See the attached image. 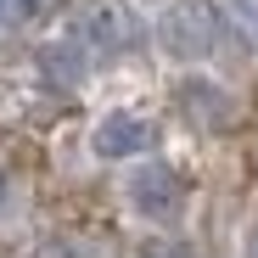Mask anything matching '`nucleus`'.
<instances>
[{"mask_svg":"<svg viewBox=\"0 0 258 258\" xmlns=\"http://www.w3.org/2000/svg\"><path fill=\"white\" fill-rule=\"evenodd\" d=\"M79 45L84 51H101V56H118L123 45H135V17H129L118 0H96V6H84L79 17Z\"/></svg>","mask_w":258,"mask_h":258,"instance_id":"20e7f679","label":"nucleus"},{"mask_svg":"<svg viewBox=\"0 0 258 258\" xmlns=\"http://www.w3.org/2000/svg\"><path fill=\"white\" fill-rule=\"evenodd\" d=\"M6 6H12V0H0V12H6Z\"/></svg>","mask_w":258,"mask_h":258,"instance_id":"1a4fd4ad","label":"nucleus"},{"mask_svg":"<svg viewBox=\"0 0 258 258\" xmlns=\"http://www.w3.org/2000/svg\"><path fill=\"white\" fill-rule=\"evenodd\" d=\"M39 68H45L56 84H84V73H90V56H84V45L79 39H51L45 51H39Z\"/></svg>","mask_w":258,"mask_h":258,"instance_id":"39448f33","label":"nucleus"},{"mask_svg":"<svg viewBox=\"0 0 258 258\" xmlns=\"http://www.w3.org/2000/svg\"><path fill=\"white\" fill-rule=\"evenodd\" d=\"M213 39H219V17H213L208 0H174L157 17V45L174 62H202L213 56Z\"/></svg>","mask_w":258,"mask_h":258,"instance_id":"f03ea898","label":"nucleus"},{"mask_svg":"<svg viewBox=\"0 0 258 258\" xmlns=\"http://www.w3.org/2000/svg\"><path fill=\"white\" fill-rule=\"evenodd\" d=\"M0 191H6V180H0Z\"/></svg>","mask_w":258,"mask_h":258,"instance_id":"9d476101","label":"nucleus"},{"mask_svg":"<svg viewBox=\"0 0 258 258\" xmlns=\"http://www.w3.org/2000/svg\"><path fill=\"white\" fill-rule=\"evenodd\" d=\"M241 258H258V219H252L247 236H241Z\"/></svg>","mask_w":258,"mask_h":258,"instance_id":"0eeeda50","label":"nucleus"},{"mask_svg":"<svg viewBox=\"0 0 258 258\" xmlns=\"http://www.w3.org/2000/svg\"><path fill=\"white\" fill-rule=\"evenodd\" d=\"M123 202H129V213H135V219H146V225H180V213H185V180H180L174 163L146 157V163L129 168Z\"/></svg>","mask_w":258,"mask_h":258,"instance_id":"f257e3e1","label":"nucleus"},{"mask_svg":"<svg viewBox=\"0 0 258 258\" xmlns=\"http://www.w3.org/2000/svg\"><path fill=\"white\" fill-rule=\"evenodd\" d=\"M152 141H157V129L141 112H123V107L107 112V118H96V129H90V152L101 163H135V157L152 152Z\"/></svg>","mask_w":258,"mask_h":258,"instance_id":"7ed1b4c3","label":"nucleus"},{"mask_svg":"<svg viewBox=\"0 0 258 258\" xmlns=\"http://www.w3.org/2000/svg\"><path fill=\"white\" fill-rule=\"evenodd\" d=\"M180 101L197 123H225L230 118V96L219 90V84H208V79H185L180 84Z\"/></svg>","mask_w":258,"mask_h":258,"instance_id":"423d86ee","label":"nucleus"},{"mask_svg":"<svg viewBox=\"0 0 258 258\" xmlns=\"http://www.w3.org/2000/svg\"><path fill=\"white\" fill-rule=\"evenodd\" d=\"M236 17H247L252 34H258V0H236Z\"/></svg>","mask_w":258,"mask_h":258,"instance_id":"6e6552de","label":"nucleus"}]
</instances>
